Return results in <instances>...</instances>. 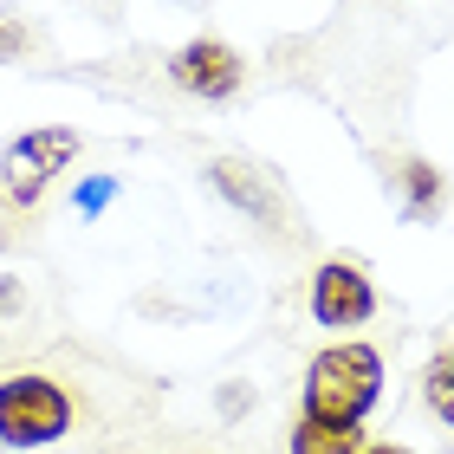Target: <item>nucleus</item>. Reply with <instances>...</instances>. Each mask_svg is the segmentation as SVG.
I'll use <instances>...</instances> for the list:
<instances>
[{
  "instance_id": "nucleus-1",
  "label": "nucleus",
  "mask_w": 454,
  "mask_h": 454,
  "mask_svg": "<svg viewBox=\"0 0 454 454\" xmlns=\"http://www.w3.org/2000/svg\"><path fill=\"white\" fill-rule=\"evenodd\" d=\"M383 396V357L370 344H332L305 370V416L364 422V409Z\"/></svg>"
},
{
  "instance_id": "nucleus-2",
  "label": "nucleus",
  "mask_w": 454,
  "mask_h": 454,
  "mask_svg": "<svg viewBox=\"0 0 454 454\" xmlns=\"http://www.w3.org/2000/svg\"><path fill=\"white\" fill-rule=\"evenodd\" d=\"M72 428V396L39 370L0 377V448H52Z\"/></svg>"
},
{
  "instance_id": "nucleus-3",
  "label": "nucleus",
  "mask_w": 454,
  "mask_h": 454,
  "mask_svg": "<svg viewBox=\"0 0 454 454\" xmlns=\"http://www.w3.org/2000/svg\"><path fill=\"white\" fill-rule=\"evenodd\" d=\"M78 156V130H33L13 137L7 156H0V201L7 208H33L39 195L52 189V176Z\"/></svg>"
},
{
  "instance_id": "nucleus-4",
  "label": "nucleus",
  "mask_w": 454,
  "mask_h": 454,
  "mask_svg": "<svg viewBox=\"0 0 454 454\" xmlns=\"http://www.w3.org/2000/svg\"><path fill=\"white\" fill-rule=\"evenodd\" d=\"M370 312H377V293H370L364 266L325 260L312 273V318L325 325V332H350V325H364Z\"/></svg>"
},
{
  "instance_id": "nucleus-5",
  "label": "nucleus",
  "mask_w": 454,
  "mask_h": 454,
  "mask_svg": "<svg viewBox=\"0 0 454 454\" xmlns=\"http://www.w3.org/2000/svg\"><path fill=\"white\" fill-rule=\"evenodd\" d=\"M169 78L189 98H208V105H221V98L240 91V52L227 46V39H195V46H182L169 59Z\"/></svg>"
},
{
  "instance_id": "nucleus-6",
  "label": "nucleus",
  "mask_w": 454,
  "mask_h": 454,
  "mask_svg": "<svg viewBox=\"0 0 454 454\" xmlns=\"http://www.w3.org/2000/svg\"><path fill=\"white\" fill-rule=\"evenodd\" d=\"M215 189H221L227 201H234L240 215H254L260 227H286V201H279V189L254 169V162L221 156V162H215Z\"/></svg>"
},
{
  "instance_id": "nucleus-7",
  "label": "nucleus",
  "mask_w": 454,
  "mask_h": 454,
  "mask_svg": "<svg viewBox=\"0 0 454 454\" xmlns=\"http://www.w3.org/2000/svg\"><path fill=\"white\" fill-rule=\"evenodd\" d=\"M357 448H364L357 422H325V416L293 422V454H357Z\"/></svg>"
},
{
  "instance_id": "nucleus-8",
  "label": "nucleus",
  "mask_w": 454,
  "mask_h": 454,
  "mask_svg": "<svg viewBox=\"0 0 454 454\" xmlns=\"http://www.w3.org/2000/svg\"><path fill=\"white\" fill-rule=\"evenodd\" d=\"M422 396H428V409L454 428V350H442V357L422 370Z\"/></svg>"
},
{
  "instance_id": "nucleus-9",
  "label": "nucleus",
  "mask_w": 454,
  "mask_h": 454,
  "mask_svg": "<svg viewBox=\"0 0 454 454\" xmlns=\"http://www.w3.org/2000/svg\"><path fill=\"white\" fill-rule=\"evenodd\" d=\"M403 182H409V208L428 221V215H435V189H442L435 169H428V162H403Z\"/></svg>"
},
{
  "instance_id": "nucleus-10",
  "label": "nucleus",
  "mask_w": 454,
  "mask_h": 454,
  "mask_svg": "<svg viewBox=\"0 0 454 454\" xmlns=\"http://www.w3.org/2000/svg\"><path fill=\"white\" fill-rule=\"evenodd\" d=\"M20 52H27V33H20V27H0V59H20Z\"/></svg>"
},
{
  "instance_id": "nucleus-11",
  "label": "nucleus",
  "mask_w": 454,
  "mask_h": 454,
  "mask_svg": "<svg viewBox=\"0 0 454 454\" xmlns=\"http://www.w3.org/2000/svg\"><path fill=\"white\" fill-rule=\"evenodd\" d=\"M357 454H409V448H396V442H377V448H357Z\"/></svg>"
}]
</instances>
